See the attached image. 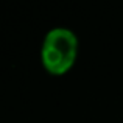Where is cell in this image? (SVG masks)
Listing matches in <instances>:
<instances>
[{
    "mask_svg": "<svg viewBox=\"0 0 123 123\" xmlns=\"http://www.w3.org/2000/svg\"><path fill=\"white\" fill-rule=\"evenodd\" d=\"M78 55V37L64 27L51 28L44 37L41 59L44 67L53 75H62L73 66Z\"/></svg>",
    "mask_w": 123,
    "mask_h": 123,
    "instance_id": "6da1fadb",
    "label": "cell"
}]
</instances>
